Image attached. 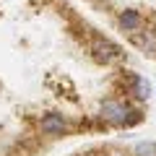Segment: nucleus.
<instances>
[{"instance_id": "nucleus-6", "label": "nucleus", "mask_w": 156, "mask_h": 156, "mask_svg": "<svg viewBox=\"0 0 156 156\" xmlns=\"http://www.w3.org/2000/svg\"><path fill=\"white\" fill-rule=\"evenodd\" d=\"M115 23L122 34H133V31H138V29L146 26V18H143V13L138 8H122V11H117Z\"/></svg>"}, {"instance_id": "nucleus-2", "label": "nucleus", "mask_w": 156, "mask_h": 156, "mask_svg": "<svg viewBox=\"0 0 156 156\" xmlns=\"http://www.w3.org/2000/svg\"><path fill=\"white\" fill-rule=\"evenodd\" d=\"M89 52L101 65H112V62H120L125 57L122 47L117 44V42H112L109 37H104V34H91L89 37Z\"/></svg>"}, {"instance_id": "nucleus-1", "label": "nucleus", "mask_w": 156, "mask_h": 156, "mask_svg": "<svg viewBox=\"0 0 156 156\" xmlns=\"http://www.w3.org/2000/svg\"><path fill=\"white\" fill-rule=\"evenodd\" d=\"M99 120L109 128H135L143 122V109L140 104H135L133 99H120V96H109L99 104Z\"/></svg>"}, {"instance_id": "nucleus-7", "label": "nucleus", "mask_w": 156, "mask_h": 156, "mask_svg": "<svg viewBox=\"0 0 156 156\" xmlns=\"http://www.w3.org/2000/svg\"><path fill=\"white\" fill-rule=\"evenodd\" d=\"M130 156H156V140H135L130 146Z\"/></svg>"}, {"instance_id": "nucleus-3", "label": "nucleus", "mask_w": 156, "mask_h": 156, "mask_svg": "<svg viewBox=\"0 0 156 156\" xmlns=\"http://www.w3.org/2000/svg\"><path fill=\"white\" fill-rule=\"evenodd\" d=\"M37 125H39V133L47 135V138H62L73 130L68 115H62V112H44Z\"/></svg>"}, {"instance_id": "nucleus-5", "label": "nucleus", "mask_w": 156, "mask_h": 156, "mask_svg": "<svg viewBox=\"0 0 156 156\" xmlns=\"http://www.w3.org/2000/svg\"><path fill=\"white\" fill-rule=\"evenodd\" d=\"M128 42L143 55H151V57L156 55V29H151V26H143L138 31L128 34Z\"/></svg>"}, {"instance_id": "nucleus-8", "label": "nucleus", "mask_w": 156, "mask_h": 156, "mask_svg": "<svg viewBox=\"0 0 156 156\" xmlns=\"http://www.w3.org/2000/svg\"><path fill=\"white\" fill-rule=\"evenodd\" d=\"M154 96H156V86H154Z\"/></svg>"}, {"instance_id": "nucleus-4", "label": "nucleus", "mask_w": 156, "mask_h": 156, "mask_svg": "<svg viewBox=\"0 0 156 156\" xmlns=\"http://www.w3.org/2000/svg\"><path fill=\"white\" fill-rule=\"evenodd\" d=\"M125 91H128V99H133L135 104H143L154 96V86L148 83V78L135 70H125Z\"/></svg>"}]
</instances>
